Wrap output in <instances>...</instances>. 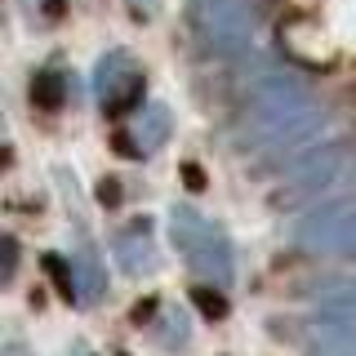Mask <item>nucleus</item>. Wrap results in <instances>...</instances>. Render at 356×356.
Listing matches in <instances>:
<instances>
[{"label":"nucleus","instance_id":"nucleus-1","mask_svg":"<svg viewBox=\"0 0 356 356\" xmlns=\"http://www.w3.org/2000/svg\"><path fill=\"white\" fill-rule=\"evenodd\" d=\"M63 103H67V89H63V81L58 76H36L31 81V107H40V111H63Z\"/></svg>","mask_w":356,"mask_h":356},{"label":"nucleus","instance_id":"nucleus-2","mask_svg":"<svg viewBox=\"0 0 356 356\" xmlns=\"http://www.w3.org/2000/svg\"><path fill=\"white\" fill-rule=\"evenodd\" d=\"M196 303H200V312H205V316H227V303H222V298L214 294V289H196Z\"/></svg>","mask_w":356,"mask_h":356},{"label":"nucleus","instance_id":"nucleus-3","mask_svg":"<svg viewBox=\"0 0 356 356\" xmlns=\"http://www.w3.org/2000/svg\"><path fill=\"white\" fill-rule=\"evenodd\" d=\"M44 267H49L54 285L63 289V298H72V276H67V267H63V259H58V254H49V259H44Z\"/></svg>","mask_w":356,"mask_h":356},{"label":"nucleus","instance_id":"nucleus-4","mask_svg":"<svg viewBox=\"0 0 356 356\" xmlns=\"http://www.w3.org/2000/svg\"><path fill=\"white\" fill-rule=\"evenodd\" d=\"M183 183H187V192H205V174H200V165H183Z\"/></svg>","mask_w":356,"mask_h":356},{"label":"nucleus","instance_id":"nucleus-5","mask_svg":"<svg viewBox=\"0 0 356 356\" xmlns=\"http://www.w3.org/2000/svg\"><path fill=\"white\" fill-rule=\"evenodd\" d=\"M111 143H116V152H120V156H138V152H134V143L125 138V134H116V138H111Z\"/></svg>","mask_w":356,"mask_h":356}]
</instances>
